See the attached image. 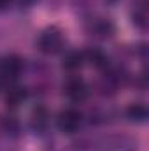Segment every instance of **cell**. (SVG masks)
<instances>
[{
  "instance_id": "12",
  "label": "cell",
  "mask_w": 149,
  "mask_h": 151,
  "mask_svg": "<svg viewBox=\"0 0 149 151\" xmlns=\"http://www.w3.org/2000/svg\"><path fill=\"white\" fill-rule=\"evenodd\" d=\"M21 2H23V4H32L34 0H21Z\"/></svg>"
},
{
  "instance_id": "10",
  "label": "cell",
  "mask_w": 149,
  "mask_h": 151,
  "mask_svg": "<svg viewBox=\"0 0 149 151\" xmlns=\"http://www.w3.org/2000/svg\"><path fill=\"white\" fill-rule=\"evenodd\" d=\"M32 123H34V127H35L37 130H40V128L46 127V123H47V114H46V111H44L42 107H37V109L34 111Z\"/></svg>"
},
{
  "instance_id": "2",
  "label": "cell",
  "mask_w": 149,
  "mask_h": 151,
  "mask_svg": "<svg viewBox=\"0 0 149 151\" xmlns=\"http://www.w3.org/2000/svg\"><path fill=\"white\" fill-rule=\"evenodd\" d=\"M82 125V114L77 109H65L58 116V128L63 134H74Z\"/></svg>"
},
{
  "instance_id": "11",
  "label": "cell",
  "mask_w": 149,
  "mask_h": 151,
  "mask_svg": "<svg viewBox=\"0 0 149 151\" xmlns=\"http://www.w3.org/2000/svg\"><path fill=\"white\" fill-rule=\"evenodd\" d=\"M11 2H12V0H0V9H5Z\"/></svg>"
},
{
  "instance_id": "1",
  "label": "cell",
  "mask_w": 149,
  "mask_h": 151,
  "mask_svg": "<svg viewBox=\"0 0 149 151\" xmlns=\"http://www.w3.org/2000/svg\"><path fill=\"white\" fill-rule=\"evenodd\" d=\"M37 44H39V49H40L42 53H46V55H56V53H60V51L63 49L65 39H63L62 32H60L58 28L51 27V28H46V30L40 34Z\"/></svg>"
},
{
  "instance_id": "3",
  "label": "cell",
  "mask_w": 149,
  "mask_h": 151,
  "mask_svg": "<svg viewBox=\"0 0 149 151\" xmlns=\"http://www.w3.org/2000/svg\"><path fill=\"white\" fill-rule=\"evenodd\" d=\"M65 93L70 100L74 102H82L88 97V86L81 77H72L65 84Z\"/></svg>"
},
{
  "instance_id": "6",
  "label": "cell",
  "mask_w": 149,
  "mask_h": 151,
  "mask_svg": "<svg viewBox=\"0 0 149 151\" xmlns=\"http://www.w3.org/2000/svg\"><path fill=\"white\" fill-rule=\"evenodd\" d=\"M25 99H27V91H25V88H19V86L9 88V91L5 95V102L11 107H18L19 104H23Z\"/></svg>"
},
{
  "instance_id": "7",
  "label": "cell",
  "mask_w": 149,
  "mask_h": 151,
  "mask_svg": "<svg viewBox=\"0 0 149 151\" xmlns=\"http://www.w3.org/2000/svg\"><path fill=\"white\" fill-rule=\"evenodd\" d=\"M128 118L132 121H146L148 119V107L144 104H133L128 107Z\"/></svg>"
},
{
  "instance_id": "8",
  "label": "cell",
  "mask_w": 149,
  "mask_h": 151,
  "mask_svg": "<svg viewBox=\"0 0 149 151\" xmlns=\"http://www.w3.org/2000/svg\"><path fill=\"white\" fill-rule=\"evenodd\" d=\"M84 60H86V62H90L91 65L98 67V69L107 65V60H105L104 53H102V51H98V49H90L88 53H84Z\"/></svg>"
},
{
  "instance_id": "9",
  "label": "cell",
  "mask_w": 149,
  "mask_h": 151,
  "mask_svg": "<svg viewBox=\"0 0 149 151\" xmlns=\"http://www.w3.org/2000/svg\"><path fill=\"white\" fill-rule=\"evenodd\" d=\"M133 23L139 27V28H146L148 27V7L142 4V5H139V7H135V11H133Z\"/></svg>"
},
{
  "instance_id": "5",
  "label": "cell",
  "mask_w": 149,
  "mask_h": 151,
  "mask_svg": "<svg viewBox=\"0 0 149 151\" xmlns=\"http://www.w3.org/2000/svg\"><path fill=\"white\" fill-rule=\"evenodd\" d=\"M84 53H79V51H70L65 55L63 58V69L74 72V70H79L82 65H84Z\"/></svg>"
},
{
  "instance_id": "4",
  "label": "cell",
  "mask_w": 149,
  "mask_h": 151,
  "mask_svg": "<svg viewBox=\"0 0 149 151\" xmlns=\"http://www.w3.org/2000/svg\"><path fill=\"white\" fill-rule=\"evenodd\" d=\"M21 67H23V63H21V60L18 56H9V58H5L2 62L0 74L7 81H14L19 76V72H21Z\"/></svg>"
}]
</instances>
